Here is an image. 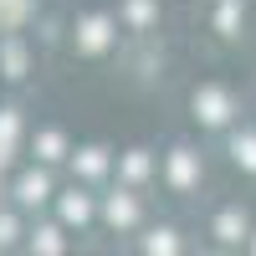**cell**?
I'll return each mask as SVG.
<instances>
[{
  "mask_svg": "<svg viewBox=\"0 0 256 256\" xmlns=\"http://www.w3.org/2000/svg\"><path fill=\"white\" fill-rule=\"evenodd\" d=\"M41 195H46V180H26L20 184V200H41Z\"/></svg>",
  "mask_w": 256,
  "mask_h": 256,
  "instance_id": "1",
  "label": "cell"
},
{
  "mask_svg": "<svg viewBox=\"0 0 256 256\" xmlns=\"http://www.w3.org/2000/svg\"><path fill=\"white\" fill-rule=\"evenodd\" d=\"M236 154H246V164H256V144H241Z\"/></svg>",
  "mask_w": 256,
  "mask_h": 256,
  "instance_id": "3",
  "label": "cell"
},
{
  "mask_svg": "<svg viewBox=\"0 0 256 256\" xmlns=\"http://www.w3.org/2000/svg\"><path fill=\"white\" fill-rule=\"evenodd\" d=\"M20 6H26V0H0V16H16Z\"/></svg>",
  "mask_w": 256,
  "mask_h": 256,
  "instance_id": "2",
  "label": "cell"
}]
</instances>
